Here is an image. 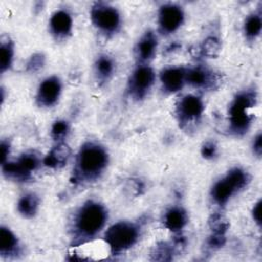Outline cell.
I'll use <instances>...</instances> for the list:
<instances>
[{
  "label": "cell",
  "instance_id": "4",
  "mask_svg": "<svg viewBox=\"0 0 262 262\" xmlns=\"http://www.w3.org/2000/svg\"><path fill=\"white\" fill-rule=\"evenodd\" d=\"M139 235L136 225L131 222L120 221L112 225L105 232L104 238L113 252H121L132 247Z\"/></svg>",
  "mask_w": 262,
  "mask_h": 262
},
{
  "label": "cell",
  "instance_id": "6",
  "mask_svg": "<svg viewBox=\"0 0 262 262\" xmlns=\"http://www.w3.org/2000/svg\"><path fill=\"white\" fill-rule=\"evenodd\" d=\"M91 19L95 27L103 33H115L121 23L118 10L104 3H96L92 7Z\"/></svg>",
  "mask_w": 262,
  "mask_h": 262
},
{
  "label": "cell",
  "instance_id": "23",
  "mask_svg": "<svg viewBox=\"0 0 262 262\" xmlns=\"http://www.w3.org/2000/svg\"><path fill=\"white\" fill-rule=\"evenodd\" d=\"M69 131V125L64 121H57L53 124L51 129V134L55 139H59L66 136Z\"/></svg>",
  "mask_w": 262,
  "mask_h": 262
},
{
  "label": "cell",
  "instance_id": "20",
  "mask_svg": "<svg viewBox=\"0 0 262 262\" xmlns=\"http://www.w3.org/2000/svg\"><path fill=\"white\" fill-rule=\"evenodd\" d=\"M95 68L99 78L107 79L110 76H112L115 67H114V61L111 57L106 55H102L98 57V59L96 60Z\"/></svg>",
  "mask_w": 262,
  "mask_h": 262
},
{
  "label": "cell",
  "instance_id": "21",
  "mask_svg": "<svg viewBox=\"0 0 262 262\" xmlns=\"http://www.w3.org/2000/svg\"><path fill=\"white\" fill-rule=\"evenodd\" d=\"M261 28H262V21H261V17L257 14H252L250 15L245 23V34L248 38H256L260 32H261Z\"/></svg>",
  "mask_w": 262,
  "mask_h": 262
},
{
  "label": "cell",
  "instance_id": "15",
  "mask_svg": "<svg viewBox=\"0 0 262 262\" xmlns=\"http://www.w3.org/2000/svg\"><path fill=\"white\" fill-rule=\"evenodd\" d=\"M71 155V149L63 143L57 144L51 151L45 157L44 164L51 168H58L63 166Z\"/></svg>",
  "mask_w": 262,
  "mask_h": 262
},
{
  "label": "cell",
  "instance_id": "24",
  "mask_svg": "<svg viewBox=\"0 0 262 262\" xmlns=\"http://www.w3.org/2000/svg\"><path fill=\"white\" fill-rule=\"evenodd\" d=\"M219 47H220V44L218 42L217 39L211 37V38H208L205 43H204V52L207 54V55H214L218 50H219Z\"/></svg>",
  "mask_w": 262,
  "mask_h": 262
},
{
  "label": "cell",
  "instance_id": "7",
  "mask_svg": "<svg viewBox=\"0 0 262 262\" xmlns=\"http://www.w3.org/2000/svg\"><path fill=\"white\" fill-rule=\"evenodd\" d=\"M2 165L4 174L9 178L25 180L38 167L39 160L34 154H25L16 162L4 163Z\"/></svg>",
  "mask_w": 262,
  "mask_h": 262
},
{
  "label": "cell",
  "instance_id": "26",
  "mask_svg": "<svg viewBox=\"0 0 262 262\" xmlns=\"http://www.w3.org/2000/svg\"><path fill=\"white\" fill-rule=\"evenodd\" d=\"M43 56L41 54H37V55H34L31 57L29 63H28V68L31 70V71H36L38 69H40L43 64Z\"/></svg>",
  "mask_w": 262,
  "mask_h": 262
},
{
  "label": "cell",
  "instance_id": "13",
  "mask_svg": "<svg viewBox=\"0 0 262 262\" xmlns=\"http://www.w3.org/2000/svg\"><path fill=\"white\" fill-rule=\"evenodd\" d=\"M50 30L57 38H64L70 35L73 27V20L70 13L66 10L54 12L50 18Z\"/></svg>",
  "mask_w": 262,
  "mask_h": 262
},
{
  "label": "cell",
  "instance_id": "27",
  "mask_svg": "<svg viewBox=\"0 0 262 262\" xmlns=\"http://www.w3.org/2000/svg\"><path fill=\"white\" fill-rule=\"evenodd\" d=\"M202 154L205 158H213L216 154V146L212 142L206 143L202 148Z\"/></svg>",
  "mask_w": 262,
  "mask_h": 262
},
{
  "label": "cell",
  "instance_id": "17",
  "mask_svg": "<svg viewBox=\"0 0 262 262\" xmlns=\"http://www.w3.org/2000/svg\"><path fill=\"white\" fill-rule=\"evenodd\" d=\"M157 45H158V41H157V37L155 36V34L151 32L146 33L139 40V42L137 44V48H136L137 56L141 60L150 59L155 55Z\"/></svg>",
  "mask_w": 262,
  "mask_h": 262
},
{
  "label": "cell",
  "instance_id": "5",
  "mask_svg": "<svg viewBox=\"0 0 262 262\" xmlns=\"http://www.w3.org/2000/svg\"><path fill=\"white\" fill-rule=\"evenodd\" d=\"M249 181L248 174L238 168L230 170L226 176L217 181L212 188V198L219 204H225L236 191L244 188Z\"/></svg>",
  "mask_w": 262,
  "mask_h": 262
},
{
  "label": "cell",
  "instance_id": "28",
  "mask_svg": "<svg viewBox=\"0 0 262 262\" xmlns=\"http://www.w3.org/2000/svg\"><path fill=\"white\" fill-rule=\"evenodd\" d=\"M253 148H254V152L258 156L261 155V151H262V136L261 134H258L254 140V143H253Z\"/></svg>",
  "mask_w": 262,
  "mask_h": 262
},
{
  "label": "cell",
  "instance_id": "3",
  "mask_svg": "<svg viewBox=\"0 0 262 262\" xmlns=\"http://www.w3.org/2000/svg\"><path fill=\"white\" fill-rule=\"evenodd\" d=\"M256 102V94L253 91H245L236 95L229 107L230 129L236 134L247 132L251 125L252 117L249 110Z\"/></svg>",
  "mask_w": 262,
  "mask_h": 262
},
{
  "label": "cell",
  "instance_id": "2",
  "mask_svg": "<svg viewBox=\"0 0 262 262\" xmlns=\"http://www.w3.org/2000/svg\"><path fill=\"white\" fill-rule=\"evenodd\" d=\"M106 218L107 213L104 207L89 201L79 208L74 217V234L83 239L91 238L101 230Z\"/></svg>",
  "mask_w": 262,
  "mask_h": 262
},
{
  "label": "cell",
  "instance_id": "22",
  "mask_svg": "<svg viewBox=\"0 0 262 262\" xmlns=\"http://www.w3.org/2000/svg\"><path fill=\"white\" fill-rule=\"evenodd\" d=\"M13 58V47L11 43L7 40L6 42L1 43V48H0V68L1 72H4L7 70Z\"/></svg>",
  "mask_w": 262,
  "mask_h": 262
},
{
  "label": "cell",
  "instance_id": "16",
  "mask_svg": "<svg viewBox=\"0 0 262 262\" xmlns=\"http://www.w3.org/2000/svg\"><path fill=\"white\" fill-rule=\"evenodd\" d=\"M187 222V215L185 211L180 208H171L168 210L164 216V223L165 226L172 230L178 231L182 229Z\"/></svg>",
  "mask_w": 262,
  "mask_h": 262
},
{
  "label": "cell",
  "instance_id": "10",
  "mask_svg": "<svg viewBox=\"0 0 262 262\" xmlns=\"http://www.w3.org/2000/svg\"><path fill=\"white\" fill-rule=\"evenodd\" d=\"M183 11L175 4H165L159 11V25L163 33L176 31L183 21Z\"/></svg>",
  "mask_w": 262,
  "mask_h": 262
},
{
  "label": "cell",
  "instance_id": "9",
  "mask_svg": "<svg viewBox=\"0 0 262 262\" xmlns=\"http://www.w3.org/2000/svg\"><path fill=\"white\" fill-rule=\"evenodd\" d=\"M204 111V104L201 98L195 95L184 96L177 106L179 121L183 124H189L198 121Z\"/></svg>",
  "mask_w": 262,
  "mask_h": 262
},
{
  "label": "cell",
  "instance_id": "18",
  "mask_svg": "<svg viewBox=\"0 0 262 262\" xmlns=\"http://www.w3.org/2000/svg\"><path fill=\"white\" fill-rule=\"evenodd\" d=\"M17 251V238L6 227L0 229V253L2 256L13 255Z\"/></svg>",
  "mask_w": 262,
  "mask_h": 262
},
{
  "label": "cell",
  "instance_id": "30",
  "mask_svg": "<svg viewBox=\"0 0 262 262\" xmlns=\"http://www.w3.org/2000/svg\"><path fill=\"white\" fill-rule=\"evenodd\" d=\"M8 152H9V145L3 141L1 143V161H2V164L5 163V160H6V157L8 156Z\"/></svg>",
  "mask_w": 262,
  "mask_h": 262
},
{
  "label": "cell",
  "instance_id": "8",
  "mask_svg": "<svg viewBox=\"0 0 262 262\" xmlns=\"http://www.w3.org/2000/svg\"><path fill=\"white\" fill-rule=\"evenodd\" d=\"M156 75L148 66H139L129 81V91L134 98H142L152 86Z\"/></svg>",
  "mask_w": 262,
  "mask_h": 262
},
{
  "label": "cell",
  "instance_id": "12",
  "mask_svg": "<svg viewBox=\"0 0 262 262\" xmlns=\"http://www.w3.org/2000/svg\"><path fill=\"white\" fill-rule=\"evenodd\" d=\"M186 71L180 67H169L162 71L161 82L163 88L168 92L180 90L185 83Z\"/></svg>",
  "mask_w": 262,
  "mask_h": 262
},
{
  "label": "cell",
  "instance_id": "14",
  "mask_svg": "<svg viewBox=\"0 0 262 262\" xmlns=\"http://www.w3.org/2000/svg\"><path fill=\"white\" fill-rule=\"evenodd\" d=\"M185 82L194 87H208L213 85L214 76L208 70L198 67L186 71Z\"/></svg>",
  "mask_w": 262,
  "mask_h": 262
},
{
  "label": "cell",
  "instance_id": "1",
  "mask_svg": "<svg viewBox=\"0 0 262 262\" xmlns=\"http://www.w3.org/2000/svg\"><path fill=\"white\" fill-rule=\"evenodd\" d=\"M107 164V152L101 145L94 142L85 143L77 157L75 178L79 181L96 179Z\"/></svg>",
  "mask_w": 262,
  "mask_h": 262
},
{
  "label": "cell",
  "instance_id": "19",
  "mask_svg": "<svg viewBox=\"0 0 262 262\" xmlns=\"http://www.w3.org/2000/svg\"><path fill=\"white\" fill-rule=\"evenodd\" d=\"M39 206V199L34 193H28L20 198L17 203V210L18 212L26 216L32 217L36 214L37 209Z\"/></svg>",
  "mask_w": 262,
  "mask_h": 262
},
{
  "label": "cell",
  "instance_id": "11",
  "mask_svg": "<svg viewBox=\"0 0 262 262\" xmlns=\"http://www.w3.org/2000/svg\"><path fill=\"white\" fill-rule=\"evenodd\" d=\"M61 91V84L56 77H50L45 79L39 86L37 92V101L42 106L53 105Z\"/></svg>",
  "mask_w": 262,
  "mask_h": 262
},
{
  "label": "cell",
  "instance_id": "25",
  "mask_svg": "<svg viewBox=\"0 0 262 262\" xmlns=\"http://www.w3.org/2000/svg\"><path fill=\"white\" fill-rule=\"evenodd\" d=\"M225 242V236L224 233H219V232H213V234L210 236L208 244L212 248H218L222 247Z\"/></svg>",
  "mask_w": 262,
  "mask_h": 262
},
{
  "label": "cell",
  "instance_id": "29",
  "mask_svg": "<svg viewBox=\"0 0 262 262\" xmlns=\"http://www.w3.org/2000/svg\"><path fill=\"white\" fill-rule=\"evenodd\" d=\"M253 217L255 221L260 225L261 224V202L259 201L253 209Z\"/></svg>",
  "mask_w": 262,
  "mask_h": 262
}]
</instances>
